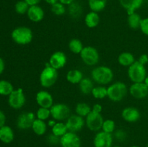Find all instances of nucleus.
Returning <instances> with one entry per match:
<instances>
[{"label":"nucleus","mask_w":148,"mask_h":147,"mask_svg":"<svg viewBox=\"0 0 148 147\" xmlns=\"http://www.w3.org/2000/svg\"><path fill=\"white\" fill-rule=\"evenodd\" d=\"M91 77L93 82L100 85H106L114 79V71L106 66H98L94 68L91 71Z\"/></svg>","instance_id":"1"},{"label":"nucleus","mask_w":148,"mask_h":147,"mask_svg":"<svg viewBox=\"0 0 148 147\" xmlns=\"http://www.w3.org/2000/svg\"><path fill=\"white\" fill-rule=\"evenodd\" d=\"M11 37L15 43L25 46L31 43L33 38V33L31 29L28 27L20 26L12 30Z\"/></svg>","instance_id":"2"},{"label":"nucleus","mask_w":148,"mask_h":147,"mask_svg":"<svg viewBox=\"0 0 148 147\" xmlns=\"http://www.w3.org/2000/svg\"><path fill=\"white\" fill-rule=\"evenodd\" d=\"M108 97L110 100L118 102L123 100L127 97L129 89L125 83L116 82L110 85L108 88Z\"/></svg>","instance_id":"3"},{"label":"nucleus","mask_w":148,"mask_h":147,"mask_svg":"<svg viewBox=\"0 0 148 147\" xmlns=\"http://www.w3.org/2000/svg\"><path fill=\"white\" fill-rule=\"evenodd\" d=\"M58 70L50 66L49 63L46 65L39 76L40 85L44 88H50L56 84L58 79Z\"/></svg>","instance_id":"4"},{"label":"nucleus","mask_w":148,"mask_h":147,"mask_svg":"<svg viewBox=\"0 0 148 147\" xmlns=\"http://www.w3.org/2000/svg\"><path fill=\"white\" fill-rule=\"evenodd\" d=\"M127 74L130 79L133 83L143 82L147 76V70L145 66L140 63L138 61H136L128 68Z\"/></svg>","instance_id":"5"},{"label":"nucleus","mask_w":148,"mask_h":147,"mask_svg":"<svg viewBox=\"0 0 148 147\" xmlns=\"http://www.w3.org/2000/svg\"><path fill=\"white\" fill-rule=\"evenodd\" d=\"M79 55L83 63L87 66H95L99 62V53L95 48L92 47V46L84 47Z\"/></svg>","instance_id":"6"},{"label":"nucleus","mask_w":148,"mask_h":147,"mask_svg":"<svg viewBox=\"0 0 148 147\" xmlns=\"http://www.w3.org/2000/svg\"><path fill=\"white\" fill-rule=\"evenodd\" d=\"M51 116L56 121H63L70 116V108L64 103L53 105L50 108Z\"/></svg>","instance_id":"7"},{"label":"nucleus","mask_w":148,"mask_h":147,"mask_svg":"<svg viewBox=\"0 0 148 147\" xmlns=\"http://www.w3.org/2000/svg\"><path fill=\"white\" fill-rule=\"evenodd\" d=\"M103 121V118L101 113L92 110L87 115L85 124L90 131L96 132L101 130Z\"/></svg>","instance_id":"8"},{"label":"nucleus","mask_w":148,"mask_h":147,"mask_svg":"<svg viewBox=\"0 0 148 147\" xmlns=\"http://www.w3.org/2000/svg\"><path fill=\"white\" fill-rule=\"evenodd\" d=\"M26 102V97L23 89L18 88L14 89L12 92L8 96L9 105L14 110H19L23 108Z\"/></svg>","instance_id":"9"},{"label":"nucleus","mask_w":148,"mask_h":147,"mask_svg":"<svg viewBox=\"0 0 148 147\" xmlns=\"http://www.w3.org/2000/svg\"><path fill=\"white\" fill-rule=\"evenodd\" d=\"M114 136L104 131H98L93 138L94 147H112Z\"/></svg>","instance_id":"10"},{"label":"nucleus","mask_w":148,"mask_h":147,"mask_svg":"<svg viewBox=\"0 0 148 147\" xmlns=\"http://www.w3.org/2000/svg\"><path fill=\"white\" fill-rule=\"evenodd\" d=\"M36 115L33 112H24L17 119V126L20 130H27L32 128Z\"/></svg>","instance_id":"11"},{"label":"nucleus","mask_w":148,"mask_h":147,"mask_svg":"<svg viewBox=\"0 0 148 147\" xmlns=\"http://www.w3.org/2000/svg\"><path fill=\"white\" fill-rule=\"evenodd\" d=\"M66 125L67 127L68 131L73 133H77L83 128L85 125V120L83 117H81L78 115H70L66 119Z\"/></svg>","instance_id":"12"},{"label":"nucleus","mask_w":148,"mask_h":147,"mask_svg":"<svg viewBox=\"0 0 148 147\" xmlns=\"http://www.w3.org/2000/svg\"><path fill=\"white\" fill-rule=\"evenodd\" d=\"M81 138L77 133L68 131L60 138V146L62 147H81Z\"/></svg>","instance_id":"13"},{"label":"nucleus","mask_w":148,"mask_h":147,"mask_svg":"<svg viewBox=\"0 0 148 147\" xmlns=\"http://www.w3.org/2000/svg\"><path fill=\"white\" fill-rule=\"evenodd\" d=\"M129 92L135 99H145L148 96V87L144 82L133 83L129 88Z\"/></svg>","instance_id":"14"},{"label":"nucleus","mask_w":148,"mask_h":147,"mask_svg":"<svg viewBox=\"0 0 148 147\" xmlns=\"http://www.w3.org/2000/svg\"><path fill=\"white\" fill-rule=\"evenodd\" d=\"M67 62V57L62 51H56L51 54L49 58V63L51 66L56 70L62 69L65 66Z\"/></svg>","instance_id":"15"},{"label":"nucleus","mask_w":148,"mask_h":147,"mask_svg":"<svg viewBox=\"0 0 148 147\" xmlns=\"http://www.w3.org/2000/svg\"><path fill=\"white\" fill-rule=\"evenodd\" d=\"M36 100L39 107L50 109L53 105V99L51 94L46 90H40L37 92Z\"/></svg>","instance_id":"16"},{"label":"nucleus","mask_w":148,"mask_h":147,"mask_svg":"<svg viewBox=\"0 0 148 147\" xmlns=\"http://www.w3.org/2000/svg\"><path fill=\"white\" fill-rule=\"evenodd\" d=\"M27 16L29 20L33 22H40L44 18V10L38 4L30 6L28 10H27Z\"/></svg>","instance_id":"17"},{"label":"nucleus","mask_w":148,"mask_h":147,"mask_svg":"<svg viewBox=\"0 0 148 147\" xmlns=\"http://www.w3.org/2000/svg\"><path fill=\"white\" fill-rule=\"evenodd\" d=\"M140 112L137 108L127 107L121 112V117L123 119L128 122H135L140 120Z\"/></svg>","instance_id":"18"},{"label":"nucleus","mask_w":148,"mask_h":147,"mask_svg":"<svg viewBox=\"0 0 148 147\" xmlns=\"http://www.w3.org/2000/svg\"><path fill=\"white\" fill-rule=\"evenodd\" d=\"M144 0H119L121 7L127 11V14L135 12L143 4Z\"/></svg>","instance_id":"19"},{"label":"nucleus","mask_w":148,"mask_h":147,"mask_svg":"<svg viewBox=\"0 0 148 147\" xmlns=\"http://www.w3.org/2000/svg\"><path fill=\"white\" fill-rule=\"evenodd\" d=\"M14 138V133L11 127L4 125L0 128V141L4 144H10Z\"/></svg>","instance_id":"20"},{"label":"nucleus","mask_w":148,"mask_h":147,"mask_svg":"<svg viewBox=\"0 0 148 147\" xmlns=\"http://www.w3.org/2000/svg\"><path fill=\"white\" fill-rule=\"evenodd\" d=\"M135 58L132 53L130 52H123L118 56V62L121 66L130 67L135 62Z\"/></svg>","instance_id":"21"},{"label":"nucleus","mask_w":148,"mask_h":147,"mask_svg":"<svg viewBox=\"0 0 148 147\" xmlns=\"http://www.w3.org/2000/svg\"><path fill=\"white\" fill-rule=\"evenodd\" d=\"M100 17L98 12H90L86 14L85 17V23L89 28H95L99 24Z\"/></svg>","instance_id":"22"},{"label":"nucleus","mask_w":148,"mask_h":147,"mask_svg":"<svg viewBox=\"0 0 148 147\" xmlns=\"http://www.w3.org/2000/svg\"><path fill=\"white\" fill-rule=\"evenodd\" d=\"M83 78V74L80 70H78V69H71L66 75V79L67 82L73 84H79Z\"/></svg>","instance_id":"23"},{"label":"nucleus","mask_w":148,"mask_h":147,"mask_svg":"<svg viewBox=\"0 0 148 147\" xmlns=\"http://www.w3.org/2000/svg\"><path fill=\"white\" fill-rule=\"evenodd\" d=\"M47 123L44 120L36 118L32 125V130L37 135H43L47 131Z\"/></svg>","instance_id":"24"},{"label":"nucleus","mask_w":148,"mask_h":147,"mask_svg":"<svg viewBox=\"0 0 148 147\" xmlns=\"http://www.w3.org/2000/svg\"><path fill=\"white\" fill-rule=\"evenodd\" d=\"M78 84H79V90L84 95L91 94L92 89L94 88L93 81L88 77L83 78Z\"/></svg>","instance_id":"25"},{"label":"nucleus","mask_w":148,"mask_h":147,"mask_svg":"<svg viewBox=\"0 0 148 147\" xmlns=\"http://www.w3.org/2000/svg\"><path fill=\"white\" fill-rule=\"evenodd\" d=\"M107 0H88V6L91 11L100 12L106 8Z\"/></svg>","instance_id":"26"},{"label":"nucleus","mask_w":148,"mask_h":147,"mask_svg":"<svg viewBox=\"0 0 148 147\" xmlns=\"http://www.w3.org/2000/svg\"><path fill=\"white\" fill-rule=\"evenodd\" d=\"M141 21V17L136 12L132 14H128L127 22H128V25L130 26V28L133 29V30H137V29L140 28Z\"/></svg>","instance_id":"27"},{"label":"nucleus","mask_w":148,"mask_h":147,"mask_svg":"<svg viewBox=\"0 0 148 147\" xmlns=\"http://www.w3.org/2000/svg\"><path fill=\"white\" fill-rule=\"evenodd\" d=\"M51 131L52 133L61 138L68 132V129L66 123L62 121H57L56 123L51 128Z\"/></svg>","instance_id":"28"},{"label":"nucleus","mask_w":148,"mask_h":147,"mask_svg":"<svg viewBox=\"0 0 148 147\" xmlns=\"http://www.w3.org/2000/svg\"><path fill=\"white\" fill-rule=\"evenodd\" d=\"M68 12H69V14L71 17L74 19H77L82 15V7L77 2H72L69 5Z\"/></svg>","instance_id":"29"},{"label":"nucleus","mask_w":148,"mask_h":147,"mask_svg":"<svg viewBox=\"0 0 148 147\" xmlns=\"http://www.w3.org/2000/svg\"><path fill=\"white\" fill-rule=\"evenodd\" d=\"M68 47L69 50L75 54H79L84 48L82 41L77 38L71 39L68 44Z\"/></svg>","instance_id":"30"},{"label":"nucleus","mask_w":148,"mask_h":147,"mask_svg":"<svg viewBox=\"0 0 148 147\" xmlns=\"http://www.w3.org/2000/svg\"><path fill=\"white\" fill-rule=\"evenodd\" d=\"M92 111V108L85 102H79L75 107V112L81 117H87V115Z\"/></svg>","instance_id":"31"},{"label":"nucleus","mask_w":148,"mask_h":147,"mask_svg":"<svg viewBox=\"0 0 148 147\" xmlns=\"http://www.w3.org/2000/svg\"><path fill=\"white\" fill-rule=\"evenodd\" d=\"M91 94L95 99H102L108 97V90L106 86L101 85V86H94Z\"/></svg>","instance_id":"32"},{"label":"nucleus","mask_w":148,"mask_h":147,"mask_svg":"<svg viewBox=\"0 0 148 147\" xmlns=\"http://www.w3.org/2000/svg\"><path fill=\"white\" fill-rule=\"evenodd\" d=\"M14 91L13 85L6 80H0V95L9 96Z\"/></svg>","instance_id":"33"},{"label":"nucleus","mask_w":148,"mask_h":147,"mask_svg":"<svg viewBox=\"0 0 148 147\" xmlns=\"http://www.w3.org/2000/svg\"><path fill=\"white\" fill-rule=\"evenodd\" d=\"M103 131L108 133H114V131L116 130V122L115 121L111 119H107L103 121V123L102 128H101Z\"/></svg>","instance_id":"34"},{"label":"nucleus","mask_w":148,"mask_h":147,"mask_svg":"<svg viewBox=\"0 0 148 147\" xmlns=\"http://www.w3.org/2000/svg\"><path fill=\"white\" fill-rule=\"evenodd\" d=\"M29 7H30V6L25 0H20V1H18L15 4L14 10H15V12L17 14H27Z\"/></svg>","instance_id":"35"},{"label":"nucleus","mask_w":148,"mask_h":147,"mask_svg":"<svg viewBox=\"0 0 148 147\" xmlns=\"http://www.w3.org/2000/svg\"><path fill=\"white\" fill-rule=\"evenodd\" d=\"M51 11L53 14L56 16H62L66 12V8L64 5L60 2H56L55 4H52L51 7Z\"/></svg>","instance_id":"36"},{"label":"nucleus","mask_w":148,"mask_h":147,"mask_svg":"<svg viewBox=\"0 0 148 147\" xmlns=\"http://www.w3.org/2000/svg\"><path fill=\"white\" fill-rule=\"evenodd\" d=\"M36 118H38V119H40V120H42L46 121V120L49 119V117L51 116L50 109H49V108H45L39 107L37 112H36Z\"/></svg>","instance_id":"37"},{"label":"nucleus","mask_w":148,"mask_h":147,"mask_svg":"<svg viewBox=\"0 0 148 147\" xmlns=\"http://www.w3.org/2000/svg\"><path fill=\"white\" fill-rule=\"evenodd\" d=\"M114 136L119 141H124L127 138V133L125 132V131L122 129H119L114 131Z\"/></svg>","instance_id":"38"},{"label":"nucleus","mask_w":148,"mask_h":147,"mask_svg":"<svg viewBox=\"0 0 148 147\" xmlns=\"http://www.w3.org/2000/svg\"><path fill=\"white\" fill-rule=\"evenodd\" d=\"M47 142L51 146H56L58 144H60V137H58L54 134L51 133L48 135Z\"/></svg>","instance_id":"39"},{"label":"nucleus","mask_w":148,"mask_h":147,"mask_svg":"<svg viewBox=\"0 0 148 147\" xmlns=\"http://www.w3.org/2000/svg\"><path fill=\"white\" fill-rule=\"evenodd\" d=\"M140 29L143 34L148 36V17L142 19Z\"/></svg>","instance_id":"40"},{"label":"nucleus","mask_w":148,"mask_h":147,"mask_svg":"<svg viewBox=\"0 0 148 147\" xmlns=\"http://www.w3.org/2000/svg\"><path fill=\"white\" fill-rule=\"evenodd\" d=\"M137 61H138L140 63H142L143 65L145 66L147 63H148V55L145 54V53H144V54H142L141 56L139 57L138 60Z\"/></svg>","instance_id":"41"},{"label":"nucleus","mask_w":148,"mask_h":147,"mask_svg":"<svg viewBox=\"0 0 148 147\" xmlns=\"http://www.w3.org/2000/svg\"><path fill=\"white\" fill-rule=\"evenodd\" d=\"M6 122V116L4 112L0 110V128L5 125Z\"/></svg>","instance_id":"42"},{"label":"nucleus","mask_w":148,"mask_h":147,"mask_svg":"<svg viewBox=\"0 0 148 147\" xmlns=\"http://www.w3.org/2000/svg\"><path fill=\"white\" fill-rule=\"evenodd\" d=\"M102 109H103L102 106H101L100 104H95V105H93V107H92V110L101 113V112H102Z\"/></svg>","instance_id":"43"},{"label":"nucleus","mask_w":148,"mask_h":147,"mask_svg":"<svg viewBox=\"0 0 148 147\" xmlns=\"http://www.w3.org/2000/svg\"><path fill=\"white\" fill-rule=\"evenodd\" d=\"M25 1L29 4V6H33V5H38V4L40 2L41 0H25Z\"/></svg>","instance_id":"44"},{"label":"nucleus","mask_w":148,"mask_h":147,"mask_svg":"<svg viewBox=\"0 0 148 147\" xmlns=\"http://www.w3.org/2000/svg\"><path fill=\"white\" fill-rule=\"evenodd\" d=\"M4 69H5V63H4V60L0 57V74L3 73Z\"/></svg>","instance_id":"45"},{"label":"nucleus","mask_w":148,"mask_h":147,"mask_svg":"<svg viewBox=\"0 0 148 147\" xmlns=\"http://www.w3.org/2000/svg\"><path fill=\"white\" fill-rule=\"evenodd\" d=\"M59 2L63 4L64 5H69L72 2H74V0H59Z\"/></svg>","instance_id":"46"},{"label":"nucleus","mask_w":148,"mask_h":147,"mask_svg":"<svg viewBox=\"0 0 148 147\" xmlns=\"http://www.w3.org/2000/svg\"><path fill=\"white\" fill-rule=\"evenodd\" d=\"M56 123V121L55 120H49V122H48V123H47V125H49V126H50V127H53V125H55V124Z\"/></svg>","instance_id":"47"},{"label":"nucleus","mask_w":148,"mask_h":147,"mask_svg":"<svg viewBox=\"0 0 148 147\" xmlns=\"http://www.w3.org/2000/svg\"><path fill=\"white\" fill-rule=\"evenodd\" d=\"M45 1H46V3H48L49 4H51V5H52V4H55L56 2H57L58 0H44Z\"/></svg>","instance_id":"48"},{"label":"nucleus","mask_w":148,"mask_h":147,"mask_svg":"<svg viewBox=\"0 0 148 147\" xmlns=\"http://www.w3.org/2000/svg\"><path fill=\"white\" fill-rule=\"evenodd\" d=\"M144 82V83L145 84L146 86H147V87H148V74H147V76H146L144 82Z\"/></svg>","instance_id":"49"},{"label":"nucleus","mask_w":148,"mask_h":147,"mask_svg":"<svg viewBox=\"0 0 148 147\" xmlns=\"http://www.w3.org/2000/svg\"><path fill=\"white\" fill-rule=\"evenodd\" d=\"M130 147H139V146H137L134 145V146H130Z\"/></svg>","instance_id":"50"},{"label":"nucleus","mask_w":148,"mask_h":147,"mask_svg":"<svg viewBox=\"0 0 148 147\" xmlns=\"http://www.w3.org/2000/svg\"><path fill=\"white\" fill-rule=\"evenodd\" d=\"M112 147H121V146H113Z\"/></svg>","instance_id":"51"},{"label":"nucleus","mask_w":148,"mask_h":147,"mask_svg":"<svg viewBox=\"0 0 148 147\" xmlns=\"http://www.w3.org/2000/svg\"><path fill=\"white\" fill-rule=\"evenodd\" d=\"M146 147H148V144H147V146H146Z\"/></svg>","instance_id":"52"}]
</instances>
